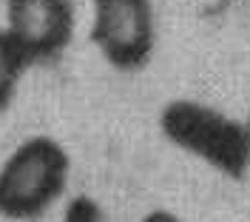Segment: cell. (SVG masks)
Segmentation results:
<instances>
[{
	"label": "cell",
	"mask_w": 250,
	"mask_h": 222,
	"mask_svg": "<svg viewBox=\"0 0 250 222\" xmlns=\"http://www.w3.org/2000/svg\"><path fill=\"white\" fill-rule=\"evenodd\" d=\"M26 63L29 57L20 51V46L6 32H0V109H6L9 100L15 97L17 80L23 74Z\"/></svg>",
	"instance_id": "cell-5"
},
{
	"label": "cell",
	"mask_w": 250,
	"mask_h": 222,
	"mask_svg": "<svg viewBox=\"0 0 250 222\" xmlns=\"http://www.w3.org/2000/svg\"><path fill=\"white\" fill-rule=\"evenodd\" d=\"M68 157L51 137H31L0 168V214L12 220L40 217L65 188Z\"/></svg>",
	"instance_id": "cell-2"
},
{
	"label": "cell",
	"mask_w": 250,
	"mask_h": 222,
	"mask_svg": "<svg viewBox=\"0 0 250 222\" xmlns=\"http://www.w3.org/2000/svg\"><path fill=\"white\" fill-rule=\"evenodd\" d=\"M6 34L29 60H46L68 46L74 9L68 0H6Z\"/></svg>",
	"instance_id": "cell-4"
},
{
	"label": "cell",
	"mask_w": 250,
	"mask_h": 222,
	"mask_svg": "<svg viewBox=\"0 0 250 222\" xmlns=\"http://www.w3.org/2000/svg\"><path fill=\"white\" fill-rule=\"evenodd\" d=\"M142 222H179V220L173 217L171 211H151V214H148Z\"/></svg>",
	"instance_id": "cell-6"
},
{
	"label": "cell",
	"mask_w": 250,
	"mask_h": 222,
	"mask_svg": "<svg viewBox=\"0 0 250 222\" xmlns=\"http://www.w3.org/2000/svg\"><path fill=\"white\" fill-rule=\"evenodd\" d=\"M94 43L117 68H140L154 51L151 0H94Z\"/></svg>",
	"instance_id": "cell-3"
},
{
	"label": "cell",
	"mask_w": 250,
	"mask_h": 222,
	"mask_svg": "<svg viewBox=\"0 0 250 222\" xmlns=\"http://www.w3.org/2000/svg\"><path fill=\"white\" fill-rule=\"evenodd\" d=\"M248 128H250V117H248Z\"/></svg>",
	"instance_id": "cell-7"
},
{
	"label": "cell",
	"mask_w": 250,
	"mask_h": 222,
	"mask_svg": "<svg viewBox=\"0 0 250 222\" xmlns=\"http://www.w3.org/2000/svg\"><path fill=\"white\" fill-rule=\"evenodd\" d=\"M162 131L173 145L202 157L228 177H245L250 165V128L202 103L176 100L162 111Z\"/></svg>",
	"instance_id": "cell-1"
}]
</instances>
